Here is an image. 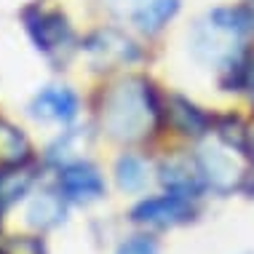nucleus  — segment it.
I'll return each instance as SVG.
<instances>
[{
    "mask_svg": "<svg viewBox=\"0 0 254 254\" xmlns=\"http://www.w3.org/2000/svg\"><path fill=\"white\" fill-rule=\"evenodd\" d=\"M102 128L121 142L145 139L158 126V102L153 86L142 78H126L107 88L99 107Z\"/></svg>",
    "mask_w": 254,
    "mask_h": 254,
    "instance_id": "obj_1",
    "label": "nucleus"
},
{
    "mask_svg": "<svg viewBox=\"0 0 254 254\" xmlns=\"http://www.w3.org/2000/svg\"><path fill=\"white\" fill-rule=\"evenodd\" d=\"M238 153L241 150L230 147L228 142L219 139L217 145H206L198 155V169H201L203 180L219 193L238 188L244 180V166L238 161Z\"/></svg>",
    "mask_w": 254,
    "mask_h": 254,
    "instance_id": "obj_2",
    "label": "nucleus"
},
{
    "mask_svg": "<svg viewBox=\"0 0 254 254\" xmlns=\"http://www.w3.org/2000/svg\"><path fill=\"white\" fill-rule=\"evenodd\" d=\"M24 24H27L30 38L35 40V46L46 57H64L75 43L70 24H67V19L59 11L32 8L24 13Z\"/></svg>",
    "mask_w": 254,
    "mask_h": 254,
    "instance_id": "obj_3",
    "label": "nucleus"
},
{
    "mask_svg": "<svg viewBox=\"0 0 254 254\" xmlns=\"http://www.w3.org/2000/svg\"><path fill=\"white\" fill-rule=\"evenodd\" d=\"M134 222L139 225H153V228H171V225H182L188 219H193V206H190L188 195L169 193L161 198H150L142 201L131 211Z\"/></svg>",
    "mask_w": 254,
    "mask_h": 254,
    "instance_id": "obj_4",
    "label": "nucleus"
},
{
    "mask_svg": "<svg viewBox=\"0 0 254 254\" xmlns=\"http://www.w3.org/2000/svg\"><path fill=\"white\" fill-rule=\"evenodd\" d=\"M59 188H62V195L75 203H88L105 195V180L99 177V171L91 163H70V166H64L59 177Z\"/></svg>",
    "mask_w": 254,
    "mask_h": 254,
    "instance_id": "obj_5",
    "label": "nucleus"
},
{
    "mask_svg": "<svg viewBox=\"0 0 254 254\" xmlns=\"http://www.w3.org/2000/svg\"><path fill=\"white\" fill-rule=\"evenodd\" d=\"M86 51L99 64H121V62L136 59V46L118 30H99L86 40Z\"/></svg>",
    "mask_w": 254,
    "mask_h": 254,
    "instance_id": "obj_6",
    "label": "nucleus"
},
{
    "mask_svg": "<svg viewBox=\"0 0 254 254\" xmlns=\"http://www.w3.org/2000/svg\"><path fill=\"white\" fill-rule=\"evenodd\" d=\"M30 113L40 121H72L75 113H78V97L70 91V88H59L51 86L46 91H40L30 105Z\"/></svg>",
    "mask_w": 254,
    "mask_h": 254,
    "instance_id": "obj_7",
    "label": "nucleus"
},
{
    "mask_svg": "<svg viewBox=\"0 0 254 254\" xmlns=\"http://www.w3.org/2000/svg\"><path fill=\"white\" fill-rule=\"evenodd\" d=\"M32 182H35V171L27 163L0 169V214L8 211L19 198H24L27 190L32 188Z\"/></svg>",
    "mask_w": 254,
    "mask_h": 254,
    "instance_id": "obj_8",
    "label": "nucleus"
},
{
    "mask_svg": "<svg viewBox=\"0 0 254 254\" xmlns=\"http://www.w3.org/2000/svg\"><path fill=\"white\" fill-rule=\"evenodd\" d=\"M161 180L169 188V193H180V195H198L201 190V169H193L188 161H169L161 169Z\"/></svg>",
    "mask_w": 254,
    "mask_h": 254,
    "instance_id": "obj_9",
    "label": "nucleus"
},
{
    "mask_svg": "<svg viewBox=\"0 0 254 254\" xmlns=\"http://www.w3.org/2000/svg\"><path fill=\"white\" fill-rule=\"evenodd\" d=\"M64 219V198L57 193H40L27 206V222L35 230H49Z\"/></svg>",
    "mask_w": 254,
    "mask_h": 254,
    "instance_id": "obj_10",
    "label": "nucleus"
},
{
    "mask_svg": "<svg viewBox=\"0 0 254 254\" xmlns=\"http://www.w3.org/2000/svg\"><path fill=\"white\" fill-rule=\"evenodd\" d=\"M30 161V142L16 126L0 121V169L22 166Z\"/></svg>",
    "mask_w": 254,
    "mask_h": 254,
    "instance_id": "obj_11",
    "label": "nucleus"
},
{
    "mask_svg": "<svg viewBox=\"0 0 254 254\" xmlns=\"http://www.w3.org/2000/svg\"><path fill=\"white\" fill-rule=\"evenodd\" d=\"M169 115H171V123H174L182 134L198 136L209 128V118H206L195 105H190L188 99H180V97L171 99L169 102Z\"/></svg>",
    "mask_w": 254,
    "mask_h": 254,
    "instance_id": "obj_12",
    "label": "nucleus"
},
{
    "mask_svg": "<svg viewBox=\"0 0 254 254\" xmlns=\"http://www.w3.org/2000/svg\"><path fill=\"white\" fill-rule=\"evenodd\" d=\"M177 11H180V0H150L134 13V24L145 32H158Z\"/></svg>",
    "mask_w": 254,
    "mask_h": 254,
    "instance_id": "obj_13",
    "label": "nucleus"
},
{
    "mask_svg": "<svg viewBox=\"0 0 254 254\" xmlns=\"http://www.w3.org/2000/svg\"><path fill=\"white\" fill-rule=\"evenodd\" d=\"M115 180H118L121 190L136 193V190H142L147 185V169L139 158L123 155V158H118V163H115Z\"/></svg>",
    "mask_w": 254,
    "mask_h": 254,
    "instance_id": "obj_14",
    "label": "nucleus"
},
{
    "mask_svg": "<svg viewBox=\"0 0 254 254\" xmlns=\"http://www.w3.org/2000/svg\"><path fill=\"white\" fill-rule=\"evenodd\" d=\"M233 67H236V70H233L230 86L238 88V91H246L254 99V51L246 54L244 59H238Z\"/></svg>",
    "mask_w": 254,
    "mask_h": 254,
    "instance_id": "obj_15",
    "label": "nucleus"
},
{
    "mask_svg": "<svg viewBox=\"0 0 254 254\" xmlns=\"http://www.w3.org/2000/svg\"><path fill=\"white\" fill-rule=\"evenodd\" d=\"M118 254H158V246L147 236H134L118 249Z\"/></svg>",
    "mask_w": 254,
    "mask_h": 254,
    "instance_id": "obj_16",
    "label": "nucleus"
},
{
    "mask_svg": "<svg viewBox=\"0 0 254 254\" xmlns=\"http://www.w3.org/2000/svg\"><path fill=\"white\" fill-rule=\"evenodd\" d=\"M0 254H5V252H3V249H0Z\"/></svg>",
    "mask_w": 254,
    "mask_h": 254,
    "instance_id": "obj_17",
    "label": "nucleus"
}]
</instances>
